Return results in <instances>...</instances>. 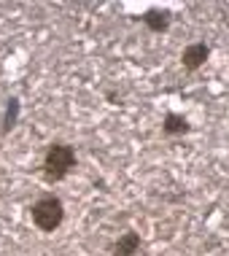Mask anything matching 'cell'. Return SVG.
<instances>
[{"label":"cell","instance_id":"cell-3","mask_svg":"<svg viewBox=\"0 0 229 256\" xmlns=\"http://www.w3.org/2000/svg\"><path fill=\"white\" fill-rule=\"evenodd\" d=\"M208 54H210V49H208L202 40H197V44H189V46L184 49L181 62H184L186 70H197V68H202V65H205Z\"/></svg>","mask_w":229,"mask_h":256},{"label":"cell","instance_id":"cell-5","mask_svg":"<svg viewBox=\"0 0 229 256\" xmlns=\"http://www.w3.org/2000/svg\"><path fill=\"white\" fill-rule=\"evenodd\" d=\"M143 24L154 32H164L170 27V11H159V8H151L143 14Z\"/></svg>","mask_w":229,"mask_h":256},{"label":"cell","instance_id":"cell-1","mask_svg":"<svg viewBox=\"0 0 229 256\" xmlns=\"http://www.w3.org/2000/svg\"><path fill=\"white\" fill-rule=\"evenodd\" d=\"M76 168V151L68 143H52L44 156V176L46 181H62Z\"/></svg>","mask_w":229,"mask_h":256},{"label":"cell","instance_id":"cell-4","mask_svg":"<svg viewBox=\"0 0 229 256\" xmlns=\"http://www.w3.org/2000/svg\"><path fill=\"white\" fill-rule=\"evenodd\" d=\"M140 251V234L138 232H124L114 243V256H135Z\"/></svg>","mask_w":229,"mask_h":256},{"label":"cell","instance_id":"cell-2","mask_svg":"<svg viewBox=\"0 0 229 256\" xmlns=\"http://www.w3.org/2000/svg\"><path fill=\"white\" fill-rule=\"evenodd\" d=\"M30 216H32V224H36L40 232H54L62 224V218H65V205H62L60 197L46 194L30 208Z\"/></svg>","mask_w":229,"mask_h":256},{"label":"cell","instance_id":"cell-6","mask_svg":"<svg viewBox=\"0 0 229 256\" xmlns=\"http://www.w3.org/2000/svg\"><path fill=\"white\" fill-rule=\"evenodd\" d=\"M162 132L164 135H184V132H189V122L181 114H168L164 116V124H162Z\"/></svg>","mask_w":229,"mask_h":256}]
</instances>
